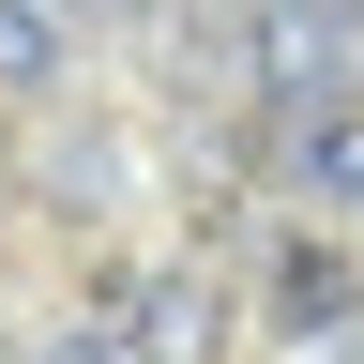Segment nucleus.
Returning <instances> with one entry per match:
<instances>
[{"mask_svg":"<svg viewBox=\"0 0 364 364\" xmlns=\"http://www.w3.org/2000/svg\"><path fill=\"white\" fill-rule=\"evenodd\" d=\"M61 364H152V349H122V334H76V349H61Z\"/></svg>","mask_w":364,"mask_h":364,"instance_id":"5","label":"nucleus"},{"mask_svg":"<svg viewBox=\"0 0 364 364\" xmlns=\"http://www.w3.org/2000/svg\"><path fill=\"white\" fill-rule=\"evenodd\" d=\"M61 16H152V0H61Z\"/></svg>","mask_w":364,"mask_h":364,"instance_id":"6","label":"nucleus"},{"mask_svg":"<svg viewBox=\"0 0 364 364\" xmlns=\"http://www.w3.org/2000/svg\"><path fill=\"white\" fill-rule=\"evenodd\" d=\"M289 182L318 213H364V91H318V107H289Z\"/></svg>","mask_w":364,"mask_h":364,"instance_id":"2","label":"nucleus"},{"mask_svg":"<svg viewBox=\"0 0 364 364\" xmlns=\"http://www.w3.org/2000/svg\"><path fill=\"white\" fill-rule=\"evenodd\" d=\"M349 304H364V273L334 243H289V258H273V334H349Z\"/></svg>","mask_w":364,"mask_h":364,"instance_id":"3","label":"nucleus"},{"mask_svg":"<svg viewBox=\"0 0 364 364\" xmlns=\"http://www.w3.org/2000/svg\"><path fill=\"white\" fill-rule=\"evenodd\" d=\"M61 91V0H0V107Z\"/></svg>","mask_w":364,"mask_h":364,"instance_id":"4","label":"nucleus"},{"mask_svg":"<svg viewBox=\"0 0 364 364\" xmlns=\"http://www.w3.org/2000/svg\"><path fill=\"white\" fill-rule=\"evenodd\" d=\"M258 76L318 107V91H364V0H258Z\"/></svg>","mask_w":364,"mask_h":364,"instance_id":"1","label":"nucleus"}]
</instances>
